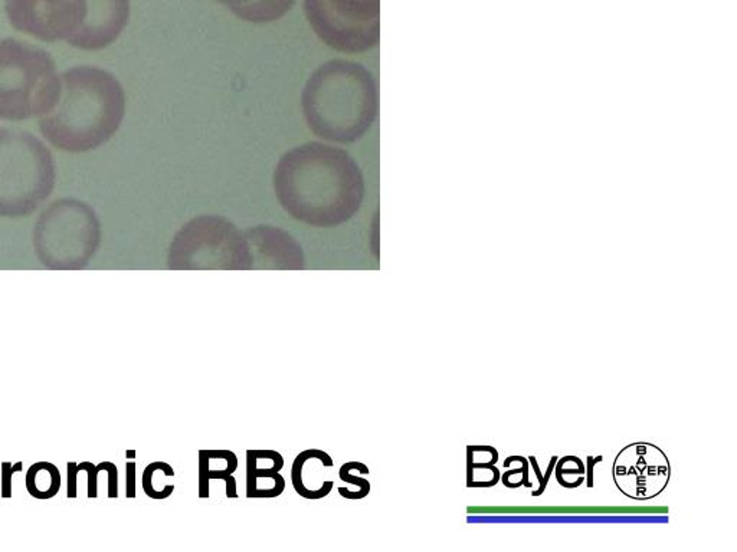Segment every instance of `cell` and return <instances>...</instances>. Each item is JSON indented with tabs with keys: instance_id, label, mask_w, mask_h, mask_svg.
Listing matches in <instances>:
<instances>
[{
	"instance_id": "obj_1",
	"label": "cell",
	"mask_w": 737,
	"mask_h": 552,
	"mask_svg": "<svg viewBox=\"0 0 737 552\" xmlns=\"http://www.w3.org/2000/svg\"><path fill=\"white\" fill-rule=\"evenodd\" d=\"M281 206L312 226H337L359 211L365 177L354 159L340 147L317 141L287 152L274 173Z\"/></svg>"
},
{
	"instance_id": "obj_2",
	"label": "cell",
	"mask_w": 737,
	"mask_h": 552,
	"mask_svg": "<svg viewBox=\"0 0 737 552\" xmlns=\"http://www.w3.org/2000/svg\"><path fill=\"white\" fill-rule=\"evenodd\" d=\"M125 114L120 81L95 67H77L61 76L54 107L40 118V131L56 148L86 153L107 143Z\"/></svg>"
},
{
	"instance_id": "obj_3",
	"label": "cell",
	"mask_w": 737,
	"mask_h": 552,
	"mask_svg": "<svg viewBox=\"0 0 737 552\" xmlns=\"http://www.w3.org/2000/svg\"><path fill=\"white\" fill-rule=\"evenodd\" d=\"M303 114L314 136L351 144L370 130L379 113L377 83L360 63L328 60L306 82Z\"/></svg>"
},
{
	"instance_id": "obj_4",
	"label": "cell",
	"mask_w": 737,
	"mask_h": 552,
	"mask_svg": "<svg viewBox=\"0 0 737 552\" xmlns=\"http://www.w3.org/2000/svg\"><path fill=\"white\" fill-rule=\"evenodd\" d=\"M52 56L29 42L0 40V118L24 121L45 115L59 94Z\"/></svg>"
},
{
	"instance_id": "obj_5",
	"label": "cell",
	"mask_w": 737,
	"mask_h": 552,
	"mask_svg": "<svg viewBox=\"0 0 737 552\" xmlns=\"http://www.w3.org/2000/svg\"><path fill=\"white\" fill-rule=\"evenodd\" d=\"M54 186L55 163L44 143L25 131L0 130V216L32 213Z\"/></svg>"
},
{
	"instance_id": "obj_6",
	"label": "cell",
	"mask_w": 737,
	"mask_h": 552,
	"mask_svg": "<svg viewBox=\"0 0 737 552\" xmlns=\"http://www.w3.org/2000/svg\"><path fill=\"white\" fill-rule=\"evenodd\" d=\"M308 25L327 47L343 54L373 49L381 38V0H304Z\"/></svg>"
},
{
	"instance_id": "obj_7",
	"label": "cell",
	"mask_w": 737,
	"mask_h": 552,
	"mask_svg": "<svg viewBox=\"0 0 737 552\" xmlns=\"http://www.w3.org/2000/svg\"><path fill=\"white\" fill-rule=\"evenodd\" d=\"M36 242L42 258L51 263L82 262L98 242L94 210L75 199L55 202L38 222Z\"/></svg>"
},
{
	"instance_id": "obj_8",
	"label": "cell",
	"mask_w": 737,
	"mask_h": 552,
	"mask_svg": "<svg viewBox=\"0 0 737 552\" xmlns=\"http://www.w3.org/2000/svg\"><path fill=\"white\" fill-rule=\"evenodd\" d=\"M5 12L19 32L87 49L90 0H5Z\"/></svg>"
},
{
	"instance_id": "obj_9",
	"label": "cell",
	"mask_w": 737,
	"mask_h": 552,
	"mask_svg": "<svg viewBox=\"0 0 737 552\" xmlns=\"http://www.w3.org/2000/svg\"><path fill=\"white\" fill-rule=\"evenodd\" d=\"M244 253L242 242L237 229L225 219L202 216L189 222L177 235L172 259L180 266H189L202 257L214 254L228 265L241 261Z\"/></svg>"
},
{
	"instance_id": "obj_10",
	"label": "cell",
	"mask_w": 737,
	"mask_h": 552,
	"mask_svg": "<svg viewBox=\"0 0 737 552\" xmlns=\"http://www.w3.org/2000/svg\"><path fill=\"white\" fill-rule=\"evenodd\" d=\"M614 480L618 489L631 499H652L665 489L669 480L668 459L654 444L626 446L617 456Z\"/></svg>"
},
{
	"instance_id": "obj_11",
	"label": "cell",
	"mask_w": 737,
	"mask_h": 552,
	"mask_svg": "<svg viewBox=\"0 0 737 552\" xmlns=\"http://www.w3.org/2000/svg\"><path fill=\"white\" fill-rule=\"evenodd\" d=\"M333 462L331 456L320 449H306L292 462L291 482L301 498L323 499L333 491V480L324 479V472H319V462Z\"/></svg>"
},
{
	"instance_id": "obj_12",
	"label": "cell",
	"mask_w": 737,
	"mask_h": 552,
	"mask_svg": "<svg viewBox=\"0 0 737 552\" xmlns=\"http://www.w3.org/2000/svg\"><path fill=\"white\" fill-rule=\"evenodd\" d=\"M248 24L267 25L283 19L296 0H214Z\"/></svg>"
},
{
	"instance_id": "obj_13",
	"label": "cell",
	"mask_w": 737,
	"mask_h": 552,
	"mask_svg": "<svg viewBox=\"0 0 737 552\" xmlns=\"http://www.w3.org/2000/svg\"><path fill=\"white\" fill-rule=\"evenodd\" d=\"M238 468V457L226 449L199 450V498H209V482L225 480Z\"/></svg>"
},
{
	"instance_id": "obj_14",
	"label": "cell",
	"mask_w": 737,
	"mask_h": 552,
	"mask_svg": "<svg viewBox=\"0 0 737 552\" xmlns=\"http://www.w3.org/2000/svg\"><path fill=\"white\" fill-rule=\"evenodd\" d=\"M26 491L35 499H51L61 489V473L54 463L36 462L26 472Z\"/></svg>"
},
{
	"instance_id": "obj_15",
	"label": "cell",
	"mask_w": 737,
	"mask_h": 552,
	"mask_svg": "<svg viewBox=\"0 0 737 552\" xmlns=\"http://www.w3.org/2000/svg\"><path fill=\"white\" fill-rule=\"evenodd\" d=\"M285 491V479L277 471L246 466V498H277Z\"/></svg>"
},
{
	"instance_id": "obj_16",
	"label": "cell",
	"mask_w": 737,
	"mask_h": 552,
	"mask_svg": "<svg viewBox=\"0 0 737 552\" xmlns=\"http://www.w3.org/2000/svg\"><path fill=\"white\" fill-rule=\"evenodd\" d=\"M175 471L166 462H153L143 472V491L152 499H167L175 492V485H164V478H173Z\"/></svg>"
},
{
	"instance_id": "obj_17",
	"label": "cell",
	"mask_w": 737,
	"mask_h": 552,
	"mask_svg": "<svg viewBox=\"0 0 737 552\" xmlns=\"http://www.w3.org/2000/svg\"><path fill=\"white\" fill-rule=\"evenodd\" d=\"M0 469H2V472H0V480H2V485H0V496L3 499H9L12 498V476L16 472H22L24 464L22 462L13 464L12 462H2Z\"/></svg>"
},
{
	"instance_id": "obj_18",
	"label": "cell",
	"mask_w": 737,
	"mask_h": 552,
	"mask_svg": "<svg viewBox=\"0 0 737 552\" xmlns=\"http://www.w3.org/2000/svg\"><path fill=\"white\" fill-rule=\"evenodd\" d=\"M339 478L344 483L354 485L357 487V494H359V499H363V498H366L370 494V482L367 479H365L363 476L353 475L350 468H349V463H344L342 466L340 471H339Z\"/></svg>"
},
{
	"instance_id": "obj_19",
	"label": "cell",
	"mask_w": 737,
	"mask_h": 552,
	"mask_svg": "<svg viewBox=\"0 0 737 552\" xmlns=\"http://www.w3.org/2000/svg\"><path fill=\"white\" fill-rule=\"evenodd\" d=\"M97 469L100 472H107L109 476V498L116 499L118 498V469L117 466L111 462H101L97 464Z\"/></svg>"
},
{
	"instance_id": "obj_20",
	"label": "cell",
	"mask_w": 737,
	"mask_h": 552,
	"mask_svg": "<svg viewBox=\"0 0 737 552\" xmlns=\"http://www.w3.org/2000/svg\"><path fill=\"white\" fill-rule=\"evenodd\" d=\"M78 469L81 472H87V476H88V495L87 496L90 499H95L98 496V473H100L97 466L87 460V462L79 463Z\"/></svg>"
},
{
	"instance_id": "obj_21",
	"label": "cell",
	"mask_w": 737,
	"mask_h": 552,
	"mask_svg": "<svg viewBox=\"0 0 737 552\" xmlns=\"http://www.w3.org/2000/svg\"><path fill=\"white\" fill-rule=\"evenodd\" d=\"M125 496L129 499L136 498V462L125 464Z\"/></svg>"
},
{
	"instance_id": "obj_22",
	"label": "cell",
	"mask_w": 737,
	"mask_h": 552,
	"mask_svg": "<svg viewBox=\"0 0 737 552\" xmlns=\"http://www.w3.org/2000/svg\"><path fill=\"white\" fill-rule=\"evenodd\" d=\"M67 473H68V483H67V496L71 498V499H75L78 496V491H77V478H78V473L81 472L78 469V463L75 462H70L67 464Z\"/></svg>"
},
{
	"instance_id": "obj_23",
	"label": "cell",
	"mask_w": 737,
	"mask_h": 552,
	"mask_svg": "<svg viewBox=\"0 0 737 552\" xmlns=\"http://www.w3.org/2000/svg\"><path fill=\"white\" fill-rule=\"evenodd\" d=\"M225 483H226V496L228 498H238V492H237V486H235V479L234 476L230 475L225 479Z\"/></svg>"
},
{
	"instance_id": "obj_24",
	"label": "cell",
	"mask_w": 737,
	"mask_h": 552,
	"mask_svg": "<svg viewBox=\"0 0 737 552\" xmlns=\"http://www.w3.org/2000/svg\"><path fill=\"white\" fill-rule=\"evenodd\" d=\"M125 456H127L129 459H134L136 457V452L134 450H129L127 453H125Z\"/></svg>"
}]
</instances>
